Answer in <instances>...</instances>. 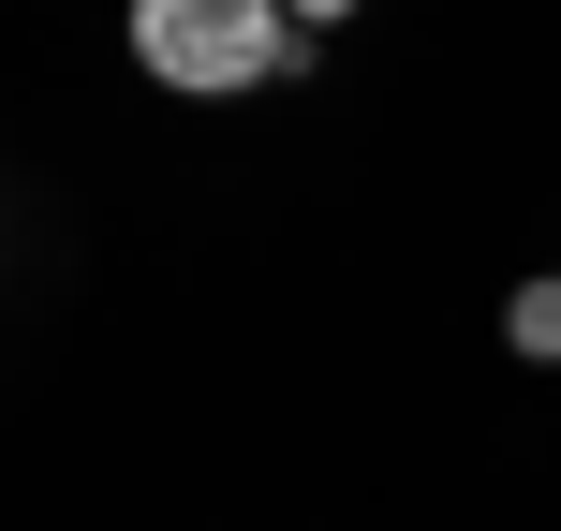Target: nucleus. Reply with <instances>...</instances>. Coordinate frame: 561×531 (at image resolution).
I'll return each mask as SVG.
<instances>
[{"instance_id":"f257e3e1","label":"nucleus","mask_w":561,"mask_h":531,"mask_svg":"<svg viewBox=\"0 0 561 531\" xmlns=\"http://www.w3.org/2000/svg\"><path fill=\"white\" fill-rule=\"evenodd\" d=\"M296 45H310V15H280V0H148L134 15V59L163 89H266Z\"/></svg>"},{"instance_id":"f03ea898","label":"nucleus","mask_w":561,"mask_h":531,"mask_svg":"<svg viewBox=\"0 0 561 531\" xmlns=\"http://www.w3.org/2000/svg\"><path fill=\"white\" fill-rule=\"evenodd\" d=\"M503 339H517V355H561V280H533V296L503 310Z\"/></svg>"}]
</instances>
